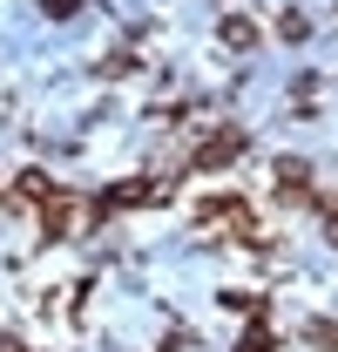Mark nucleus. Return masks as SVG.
Wrapping results in <instances>:
<instances>
[{"label":"nucleus","instance_id":"obj_1","mask_svg":"<svg viewBox=\"0 0 338 352\" xmlns=\"http://www.w3.org/2000/svg\"><path fill=\"white\" fill-rule=\"evenodd\" d=\"M95 210H102L95 197H61V190L41 204V217H47V230H54V237H82L88 223H95Z\"/></svg>","mask_w":338,"mask_h":352},{"label":"nucleus","instance_id":"obj_2","mask_svg":"<svg viewBox=\"0 0 338 352\" xmlns=\"http://www.w3.org/2000/svg\"><path fill=\"white\" fill-rule=\"evenodd\" d=\"M196 223H203V230H244V237H257L251 204H237V197H216V204H203V210H196Z\"/></svg>","mask_w":338,"mask_h":352},{"label":"nucleus","instance_id":"obj_3","mask_svg":"<svg viewBox=\"0 0 338 352\" xmlns=\"http://www.w3.org/2000/svg\"><path fill=\"white\" fill-rule=\"evenodd\" d=\"M278 197L284 204H318V183H311V163L304 156H284L278 163Z\"/></svg>","mask_w":338,"mask_h":352},{"label":"nucleus","instance_id":"obj_4","mask_svg":"<svg viewBox=\"0 0 338 352\" xmlns=\"http://www.w3.org/2000/svg\"><path fill=\"white\" fill-rule=\"evenodd\" d=\"M237 149H244V129H216V135H203V149H196V170H223Z\"/></svg>","mask_w":338,"mask_h":352},{"label":"nucleus","instance_id":"obj_5","mask_svg":"<svg viewBox=\"0 0 338 352\" xmlns=\"http://www.w3.org/2000/svg\"><path fill=\"white\" fill-rule=\"evenodd\" d=\"M257 34H264V28H257L251 14H223V21H216V41L237 47V54H244V47H257Z\"/></svg>","mask_w":338,"mask_h":352},{"label":"nucleus","instance_id":"obj_6","mask_svg":"<svg viewBox=\"0 0 338 352\" xmlns=\"http://www.w3.org/2000/svg\"><path fill=\"white\" fill-rule=\"evenodd\" d=\"M304 346L311 352H338V318H311V325H304Z\"/></svg>","mask_w":338,"mask_h":352},{"label":"nucleus","instance_id":"obj_7","mask_svg":"<svg viewBox=\"0 0 338 352\" xmlns=\"http://www.w3.org/2000/svg\"><path fill=\"white\" fill-rule=\"evenodd\" d=\"M237 352H278V339H271V325H251V332H244V346Z\"/></svg>","mask_w":338,"mask_h":352},{"label":"nucleus","instance_id":"obj_8","mask_svg":"<svg viewBox=\"0 0 338 352\" xmlns=\"http://www.w3.org/2000/svg\"><path fill=\"white\" fill-rule=\"evenodd\" d=\"M278 34H284V41H304V34H311V21H304V14H284V21H278Z\"/></svg>","mask_w":338,"mask_h":352},{"label":"nucleus","instance_id":"obj_9","mask_svg":"<svg viewBox=\"0 0 338 352\" xmlns=\"http://www.w3.org/2000/svg\"><path fill=\"white\" fill-rule=\"evenodd\" d=\"M102 75H115V82H122V75H135V54H109V61H102Z\"/></svg>","mask_w":338,"mask_h":352},{"label":"nucleus","instance_id":"obj_10","mask_svg":"<svg viewBox=\"0 0 338 352\" xmlns=\"http://www.w3.org/2000/svg\"><path fill=\"white\" fill-rule=\"evenodd\" d=\"M75 7H82V0H47V14H54V21H68Z\"/></svg>","mask_w":338,"mask_h":352}]
</instances>
